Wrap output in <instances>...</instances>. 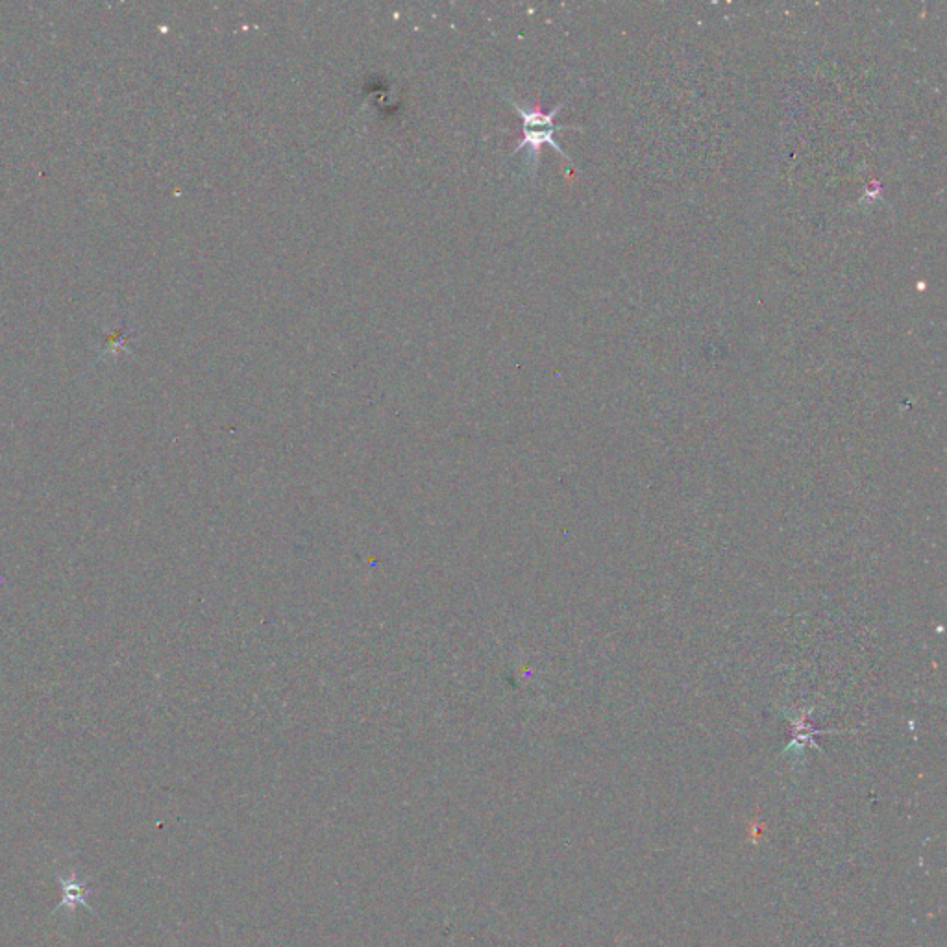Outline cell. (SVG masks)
<instances>
[{
    "label": "cell",
    "mask_w": 947,
    "mask_h": 947,
    "mask_svg": "<svg viewBox=\"0 0 947 947\" xmlns=\"http://www.w3.org/2000/svg\"><path fill=\"white\" fill-rule=\"evenodd\" d=\"M504 99L520 113L522 117V139L517 148L513 150V156L528 150L529 167L531 174L537 173L539 169V160H541V150L544 145H550L557 154H561L565 160L570 161V156L566 154L561 145L555 141V134L561 130H581L578 126H565V124H555V115L565 108V102L557 104L554 110L542 111L541 108H524L518 104L517 100L504 95Z\"/></svg>",
    "instance_id": "cell-1"
},
{
    "label": "cell",
    "mask_w": 947,
    "mask_h": 947,
    "mask_svg": "<svg viewBox=\"0 0 947 947\" xmlns=\"http://www.w3.org/2000/svg\"><path fill=\"white\" fill-rule=\"evenodd\" d=\"M60 885H62L63 898L62 903L56 907V911H69L73 912L78 905L86 907L91 911L89 903H87V881H80L76 874H71L69 877H63L60 875L58 877Z\"/></svg>",
    "instance_id": "cell-2"
}]
</instances>
